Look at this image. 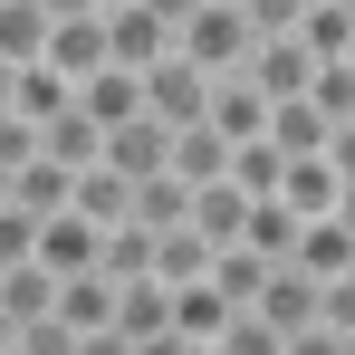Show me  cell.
<instances>
[{
  "label": "cell",
  "instance_id": "obj_24",
  "mask_svg": "<svg viewBox=\"0 0 355 355\" xmlns=\"http://www.w3.org/2000/svg\"><path fill=\"white\" fill-rule=\"evenodd\" d=\"M327 135H336V125L317 116V106H307V96H288V106H269V144H279V154H327Z\"/></svg>",
  "mask_w": 355,
  "mask_h": 355
},
{
  "label": "cell",
  "instance_id": "obj_3",
  "mask_svg": "<svg viewBox=\"0 0 355 355\" xmlns=\"http://www.w3.org/2000/svg\"><path fill=\"white\" fill-rule=\"evenodd\" d=\"M106 49H116V67H164V58L182 49V29L164 19V10L125 0V10H106Z\"/></svg>",
  "mask_w": 355,
  "mask_h": 355
},
{
  "label": "cell",
  "instance_id": "obj_13",
  "mask_svg": "<svg viewBox=\"0 0 355 355\" xmlns=\"http://www.w3.org/2000/svg\"><path fill=\"white\" fill-rule=\"evenodd\" d=\"M67 211H87L96 231H125V221H135V182H125L116 164H87V173H77V202H67Z\"/></svg>",
  "mask_w": 355,
  "mask_h": 355
},
{
  "label": "cell",
  "instance_id": "obj_4",
  "mask_svg": "<svg viewBox=\"0 0 355 355\" xmlns=\"http://www.w3.org/2000/svg\"><path fill=\"white\" fill-rule=\"evenodd\" d=\"M106 164H116L125 182L173 173V125H164V116H125V125H106Z\"/></svg>",
  "mask_w": 355,
  "mask_h": 355
},
{
  "label": "cell",
  "instance_id": "obj_30",
  "mask_svg": "<svg viewBox=\"0 0 355 355\" xmlns=\"http://www.w3.org/2000/svg\"><path fill=\"white\" fill-rule=\"evenodd\" d=\"M154 250H164V231H144V221L106 231V279H144V269H154ZM154 279H164V269H154Z\"/></svg>",
  "mask_w": 355,
  "mask_h": 355
},
{
  "label": "cell",
  "instance_id": "obj_29",
  "mask_svg": "<svg viewBox=\"0 0 355 355\" xmlns=\"http://www.w3.org/2000/svg\"><path fill=\"white\" fill-rule=\"evenodd\" d=\"M279 173H288V154L269 144V135H250V144H231V182L259 202V192H279Z\"/></svg>",
  "mask_w": 355,
  "mask_h": 355
},
{
  "label": "cell",
  "instance_id": "obj_18",
  "mask_svg": "<svg viewBox=\"0 0 355 355\" xmlns=\"http://www.w3.org/2000/svg\"><path fill=\"white\" fill-rule=\"evenodd\" d=\"M231 317H240V307H231L221 288H211V269H202V279H182V288H173V327H182V336H202V346H211V336H221Z\"/></svg>",
  "mask_w": 355,
  "mask_h": 355
},
{
  "label": "cell",
  "instance_id": "obj_44",
  "mask_svg": "<svg viewBox=\"0 0 355 355\" xmlns=\"http://www.w3.org/2000/svg\"><path fill=\"white\" fill-rule=\"evenodd\" d=\"M0 202H10V173H0Z\"/></svg>",
  "mask_w": 355,
  "mask_h": 355
},
{
  "label": "cell",
  "instance_id": "obj_9",
  "mask_svg": "<svg viewBox=\"0 0 355 355\" xmlns=\"http://www.w3.org/2000/svg\"><path fill=\"white\" fill-rule=\"evenodd\" d=\"M39 154H49V164H67V173H87V164H106V125L87 116V106H67V116L39 125Z\"/></svg>",
  "mask_w": 355,
  "mask_h": 355
},
{
  "label": "cell",
  "instance_id": "obj_23",
  "mask_svg": "<svg viewBox=\"0 0 355 355\" xmlns=\"http://www.w3.org/2000/svg\"><path fill=\"white\" fill-rule=\"evenodd\" d=\"M297 231H307V221H297L288 202H279V192H259V202H250V250H259V259H297Z\"/></svg>",
  "mask_w": 355,
  "mask_h": 355
},
{
  "label": "cell",
  "instance_id": "obj_8",
  "mask_svg": "<svg viewBox=\"0 0 355 355\" xmlns=\"http://www.w3.org/2000/svg\"><path fill=\"white\" fill-rule=\"evenodd\" d=\"M49 67L77 77V87H87L96 67H116V49H106V10H96V19H49Z\"/></svg>",
  "mask_w": 355,
  "mask_h": 355
},
{
  "label": "cell",
  "instance_id": "obj_2",
  "mask_svg": "<svg viewBox=\"0 0 355 355\" xmlns=\"http://www.w3.org/2000/svg\"><path fill=\"white\" fill-rule=\"evenodd\" d=\"M211 87H221V77H211L202 58H182V49H173L164 67H144V116H164V125L182 135V125L211 116Z\"/></svg>",
  "mask_w": 355,
  "mask_h": 355
},
{
  "label": "cell",
  "instance_id": "obj_40",
  "mask_svg": "<svg viewBox=\"0 0 355 355\" xmlns=\"http://www.w3.org/2000/svg\"><path fill=\"white\" fill-rule=\"evenodd\" d=\"M49 19H96V0H39Z\"/></svg>",
  "mask_w": 355,
  "mask_h": 355
},
{
  "label": "cell",
  "instance_id": "obj_14",
  "mask_svg": "<svg viewBox=\"0 0 355 355\" xmlns=\"http://www.w3.org/2000/svg\"><path fill=\"white\" fill-rule=\"evenodd\" d=\"M10 202H19V211H39V221H58L67 202H77V173H67V164H49V154H29V164L10 173Z\"/></svg>",
  "mask_w": 355,
  "mask_h": 355
},
{
  "label": "cell",
  "instance_id": "obj_41",
  "mask_svg": "<svg viewBox=\"0 0 355 355\" xmlns=\"http://www.w3.org/2000/svg\"><path fill=\"white\" fill-rule=\"evenodd\" d=\"M10 106H19V67L0 58V116H10Z\"/></svg>",
  "mask_w": 355,
  "mask_h": 355
},
{
  "label": "cell",
  "instance_id": "obj_46",
  "mask_svg": "<svg viewBox=\"0 0 355 355\" xmlns=\"http://www.w3.org/2000/svg\"><path fill=\"white\" fill-rule=\"evenodd\" d=\"M346 19H355V0H346Z\"/></svg>",
  "mask_w": 355,
  "mask_h": 355
},
{
  "label": "cell",
  "instance_id": "obj_34",
  "mask_svg": "<svg viewBox=\"0 0 355 355\" xmlns=\"http://www.w3.org/2000/svg\"><path fill=\"white\" fill-rule=\"evenodd\" d=\"M19 259H39V211L0 202V269H19Z\"/></svg>",
  "mask_w": 355,
  "mask_h": 355
},
{
  "label": "cell",
  "instance_id": "obj_20",
  "mask_svg": "<svg viewBox=\"0 0 355 355\" xmlns=\"http://www.w3.org/2000/svg\"><path fill=\"white\" fill-rule=\"evenodd\" d=\"M211 125H221L231 144H250V135H269V96H259L250 77H221V87H211Z\"/></svg>",
  "mask_w": 355,
  "mask_h": 355
},
{
  "label": "cell",
  "instance_id": "obj_39",
  "mask_svg": "<svg viewBox=\"0 0 355 355\" xmlns=\"http://www.w3.org/2000/svg\"><path fill=\"white\" fill-rule=\"evenodd\" d=\"M327 164H336V173H346V182H355V116H346V125H336V135H327Z\"/></svg>",
  "mask_w": 355,
  "mask_h": 355
},
{
  "label": "cell",
  "instance_id": "obj_22",
  "mask_svg": "<svg viewBox=\"0 0 355 355\" xmlns=\"http://www.w3.org/2000/svg\"><path fill=\"white\" fill-rule=\"evenodd\" d=\"M297 39H307V58H317V67L355 58V19H346V0H307V19H297Z\"/></svg>",
  "mask_w": 355,
  "mask_h": 355
},
{
  "label": "cell",
  "instance_id": "obj_32",
  "mask_svg": "<svg viewBox=\"0 0 355 355\" xmlns=\"http://www.w3.org/2000/svg\"><path fill=\"white\" fill-rule=\"evenodd\" d=\"M154 269H164L173 288H182V279H202V269H211V240H202L192 221H182V231H164V250H154Z\"/></svg>",
  "mask_w": 355,
  "mask_h": 355
},
{
  "label": "cell",
  "instance_id": "obj_12",
  "mask_svg": "<svg viewBox=\"0 0 355 355\" xmlns=\"http://www.w3.org/2000/svg\"><path fill=\"white\" fill-rule=\"evenodd\" d=\"M173 173L192 182V192H202V182H231V135H221L211 116L182 125V135H173Z\"/></svg>",
  "mask_w": 355,
  "mask_h": 355
},
{
  "label": "cell",
  "instance_id": "obj_43",
  "mask_svg": "<svg viewBox=\"0 0 355 355\" xmlns=\"http://www.w3.org/2000/svg\"><path fill=\"white\" fill-rule=\"evenodd\" d=\"M336 221H346V231H355V182H346V202H336Z\"/></svg>",
  "mask_w": 355,
  "mask_h": 355
},
{
  "label": "cell",
  "instance_id": "obj_42",
  "mask_svg": "<svg viewBox=\"0 0 355 355\" xmlns=\"http://www.w3.org/2000/svg\"><path fill=\"white\" fill-rule=\"evenodd\" d=\"M0 355H19V317L10 307H0Z\"/></svg>",
  "mask_w": 355,
  "mask_h": 355
},
{
  "label": "cell",
  "instance_id": "obj_36",
  "mask_svg": "<svg viewBox=\"0 0 355 355\" xmlns=\"http://www.w3.org/2000/svg\"><path fill=\"white\" fill-rule=\"evenodd\" d=\"M240 10H250L259 39H297V19H307V0H240Z\"/></svg>",
  "mask_w": 355,
  "mask_h": 355
},
{
  "label": "cell",
  "instance_id": "obj_28",
  "mask_svg": "<svg viewBox=\"0 0 355 355\" xmlns=\"http://www.w3.org/2000/svg\"><path fill=\"white\" fill-rule=\"evenodd\" d=\"M0 307L29 327V317H49V307H58V279H49L39 259H19V269H0Z\"/></svg>",
  "mask_w": 355,
  "mask_h": 355
},
{
  "label": "cell",
  "instance_id": "obj_26",
  "mask_svg": "<svg viewBox=\"0 0 355 355\" xmlns=\"http://www.w3.org/2000/svg\"><path fill=\"white\" fill-rule=\"evenodd\" d=\"M135 221H144V231H182V221H192V182H182V173L135 182Z\"/></svg>",
  "mask_w": 355,
  "mask_h": 355
},
{
  "label": "cell",
  "instance_id": "obj_5",
  "mask_svg": "<svg viewBox=\"0 0 355 355\" xmlns=\"http://www.w3.org/2000/svg\"><path fill=\"white\" fill-rule=\"evenodd\" d=\"M39 269H49V279H87V269H106V231H96L87 211L39 221Z\"/></svg>",
  "mask_w": 355,
  "mask_h": 355
},
{
  "label": "cell",
  "instance_id": "obj_7",
  "mask_svg": "<svg viewBox=\"0 0 355 355\" xmlns=\"http://www.w3.org/2000/svg\"><path fill=\"white\" fill-rule=\"evenodd\" d=\"M279 202H288L297 221H336V202H346V173H336L327 154H297L288 173H279Z\"/></svg>",
  "mask_w": 355,
  "mask_h": 355
},
{
  "label": "cell",
  "instance_id": "obj_35",
  "mask_svg": "<svg viewBox=\"0 0 355 355\" xmlns=\"http://www.w3.org/2000/svg\"><path fill=\"white\" fill-rule=\"evenodd\" d=\"M19 355H77V327L49 307V317H29V327H19Z\"/></svg>",
  "mask_w": 355,
  "mask_h": 355
},
{
  "label": "cell",
  "instance_id": "obj_15",
  "mask_svg": "<svg viewBox=\"0 0 355 355\" xmlns=\"http://www.w3.org/2000/svg\"><path fill=\"white\" fill-rule=\"evenodd\" d=\"M77 106L96 125H125V116H144V67H96L87 87H77Z\"/></svg>",
  "mask_w": 355,
  "mask_h": 355
},
{
  "label": "cell",
  "instance_id": "obj_6",
  "mask_svg": "<svg viewBox=\"0 0 355 355\" xmlns=\"http://www.w3.org/2000/svg\"><path fill=\"white\" fill-rule=\"evenodd\" d=\"M240 77H250L269 106H288V96H307V87H317V58H307V39H259Z\"/></svg>",
  "mask_w": 355,
  "mask_h": 355
},
{
  "label": "cell",
  "instance_id": "obj_38",
  "mask_svg": "<svg viewBox=\"0 0 355 355\" xmlns=\"http://www.w3.org/2000/svg\"><path fill=\"white\" fill-rule=\"evenodd\" d=\"M135 355H211V346H202V336H182V327H164V336H144Z\"/></svg>",
  "mask_w": 355,
  "mask_h": 355
},
{
  "label": "cell",
  "instance_id": "obj_17",
  "mask_svg": "<svg viewBox=\"0 0 355 355\" xmlns=\"http://www.w3.org/2000/svg\"><path fill=\"white\" fill-rule=\"evenodd\" d=\"M58 317L77 327V336L116 327V279H106V269H87V279H58Z\"/></svg>",
  "mask_w": 355,
  "mask_h": 355
},
{
  "label": "cell",
  "instance_id": "obj_47",
  "mask_svg": "<svg viewBox=\"0 0 355 355\" xmlns=\"http://www.w3.org/2000/svg\"><path fill=\"white\" fill-rule=\"evenodd\" d=\"M231 10H240V0H231Z\"/></svg>",
  "mask_w": 355,
  "mask_h": 355
},
{
  "label": "cell",
  "instance_id": "obj_45",
  "mask_svg": "<svg viewBox=\"0 0 355 355\" xmlns=\"http://www.w3.org/2000/svg\"><path fill=\"white\" fill-rule=\"evenodd\" d=\"M96 10H125V0H96Z\"/></svg>",
  "mask_w": 355,
  "mask_h": 355
},
{
  "label": "cell",
  "instance_id": "obj_1",
  "mask_svg": "<svg viewBox=\"0 0 355 355\" xmlns=\"http://www.w3.org/2000/svg\"><path fill=\"white\" fill-rule=\"evenodd\" d=\"M250 49H259V29H250V10H231V0H202L182 19V58H202L211 77H240Z\"/></svg>",
  "mask_w": 355,
  "mask_h": 355
},
{
  "label": "cell",
  "instance_id": "obj_25",
  "mask_svg": "<svg viewBox=\"0 0 355 355\" xmlns=\"http://www.w3.org/2000/svg\"><path fill=\"white\" fill-rule=\"evenodd\" d=\"M67 106H77V77H58L49 58H39V67H19V106H10V116L49 125V116H67Z\"/></svg>",
  "mask_w": 355,
  "mask_h": 355
},
{
  "label": "cell",
  "instance_id": "obj_27",
  "mask_svg": "<svg viewBox=\"0 0 355 355\" xmlns=\"http://www.w3.org/2000/svg\"><path fill=\"white\" fill-rule=\"evenodd\" d=\"M297 269H307V279L355 269V231H346V221H307V231H297Z\"/></svg>",
  "mask_w": 355,
  "mask_h": 355
},
{
  "label": "cell",
  "instance_id": "obj_33",
  "mask_svg": "<svg viewBox=\"0 0 355 355\" xmlns=\"http://www.w3.org/2000/svg\"><path fill=\"white\" fill-rule=\"evenodd\" d=\"M307 106L327 125H346L355 116V58H336V67H317V87H307Z\"/></svg>",
  "mask_w": 355,
  "mask_h": 355
},
{
  "label": "cell",
  "instance_id": "obj_16",
  "mask_svg": "<svg viewBox=\"0 0 355 355\" xmlns=\"http://www.w3.org/2000/svg\"><path fill=\"white\" fill-rule=\"evenodd\" d=\"M192 231L211 240V250H231V240L250 231V192H240V182H202V192H192Z\"/></svg>",
  "mask_w": 355,
  "mask_h": 355
},
{
  "label": "cell",
  "instance_id": "obj_11",
  "mask_svg": "<svg viewBox=\"0 0 355 355\" xmlns=\"http://www.w3.org/2000/svg\"><path fill=\"white\" fill-rule=\"evenodd\" d=\"M259 317H269L279 336H297V327H317V279H307L297 259H279V269H269V288H259Z\"/></svg>",
  "mask_w": 355,
  "mask_h": 355
},
{
  "label": "cell",
  "instance_id": "obj_10",
  "mask_svg": "<svg viewBox=\"0 0 355 355\" xmlns=\"http://www.w3.org/2000/svg\"><path fill=\"white\" fill-rule=\"evenodd\" d=\"M116 327L135 346L164 336V327H173V279H154V269H144V279H116Z\"/></svg>",
  "mask_w": 355,
  "mask_h": 355
},
{
  "label": "cell",
  "instance_id": "obj_31",
  "mask_svg": "<svg viewBox=\"0 0 355 355\" xmlns=\"http://www.w3.org/2000/svg\"><path fill=\"white\" fill-rule=\"evenodd\" d=\"M211 355H288V336H279V327H269V317H259V307H240L231 327H221V336H211Z\"/></svg>",
  "mask_w": 355,
  "mask_h": 355
},
{
  "label": "cell",
  "instance_id": "obj_37",
  "mask_svg": "<svg viewBox=\"0 0 355 355\" xmlns=\"http://www.w3.org/2000/svg\"><path fill=\"white\" fill-rule=\"evenodd\" d=\"M29 154H39V125H29V116H0V173H19Z\"/></svg>",
  "mask_w": 355,
  "mask_h": 355
},
{
  "label": "cell",
  "instance_id": "obj_21",
  "mask_svg": "<svg viewBox=\"0 0 355 355\" xmlns=\"http://www.w3.org/2000/svg\"><path fill=\"white\" fill-rule=\"evenodd\" d=\"M0 58H10V67L49 58V10H39V0H0Z\"/></svg>",
  "mask_w": 355,
  "mask_h": 355
},
{
  "label": "cell",
  "instance_id": "obj_19",
  "mask_svg": "<svg viewBox=\"0 0 355 355\" xmlns=\"http://www.w3.org/2000/svg\"><path fill=\"white\" fill-rule=\"evenodd\" d=\"M269 269H279V259H259L250 240H231V250H211V288L231 297V307H259V288H269Z\"/></svg>",
  "mask_w": 355,
  "mask_h": 355
}]
</instances>
